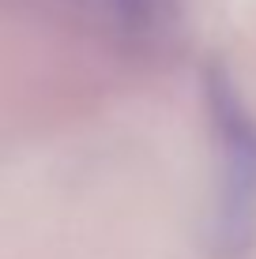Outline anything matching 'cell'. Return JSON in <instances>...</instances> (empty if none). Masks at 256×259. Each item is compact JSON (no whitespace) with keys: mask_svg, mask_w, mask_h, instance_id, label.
<instances>
[{"mask_svg":"<svg viewBox=\"0 0 256 259\" xmlns=\"http://www.w3.org/2000/svg\"><path fill=\"white\" fill-rule=\"evenodd\" d=\"M207 105L218 150L215 233L226 252H245L256 240V113L218 64L207 75Z\"/></svg>","mask_w":256,"mask_h":259,"instance_id":"6da1fadb","label":"cell"},{"mask_svg":"<svg viewBox=\"0 0 256 259\" xmlns=\"http://www.w3.org/2000/svg\"><path fill=\"white\" fill-rule=\"evenodd\" d=\"M143 4H147V0H117L121 15H125L128 23H132V19H139V15H143Z\"/></svg>","mask_w":256,"mask_h":259,"instance_id":"7a4b0ae2","label":"cell"}]
</instances>
